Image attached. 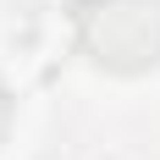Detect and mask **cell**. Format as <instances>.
Wrapping results in <instances>:
<instances>
[{
  "label": "cell",
  "mask_w": 160,
  "mask_h": 160,
  "mask_svg": "<svg viewBox=\"0 0 160 160\" xmlns=\"http://www.w3.org/2000/svg\"><path fill=\"white\" fill-rule=\"evenodd\" d=\"M78 50L116 78L160 66V0H72Z\"/></svg>",
  "instance_id": "1"
},
{
  "label": "cell",
  "mask_w": 160,
  "mask_h": 160,
  "mask_svg": "<svg viewBox=\"0 0 160 160\" xmlns=\"http://www.w3.org/2000/svg\"><path fill=\"white\" fill-rule=\"evenodd\" d=\"M6 132H11V94H6V83H0V144H6Z\"/></svg>",
  "instance_id": "2"
}]
</instances>
